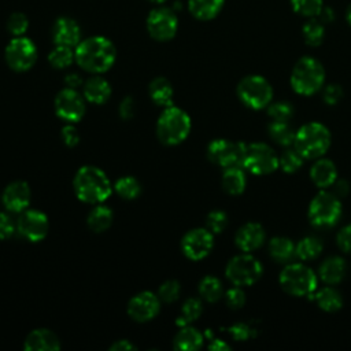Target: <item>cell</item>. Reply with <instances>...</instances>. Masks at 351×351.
Here are the masks:
<instances>
[{"label": "cell", "mask_w": 351, "mask_h": 351, "mask_svg": "<svg viewBox=\"0 0 351 351\" xmlns=\"http://www.w3.org/2000/svg\"><path fill=\"white\" fill-rule=\"evenodd\" d=\"M207 229L214 234V233H221L226 225H228V215L222 210H213L208 213L207 219H206Z\"/></svg>", "instance_id": "obj_43"}, {"label": "cell", "mask_w": 351, "mask_h": 351, "mask_svg": "<svg viewBox=\"0 0 351 351\" xmlns=\"http://www.w3.org/2000/svg\"><path fill=\"white\" fill-rule=\"evenodd\" d=\"M225 302L233 310L241 308L244 306V303H245V293L241 289V287L234 285L233 288L228 289L226 293H225Z\"/></svg>", "instance_id": "obj_46"}, {"label": "cell", "mask_w": 351, "mask_h": 351, "mask_svg": "<svg viewBox=\"0 0 351 351\" xmlns=\"http://www.w3.org/2000/svg\"><path fill=\"white\" fill-rule=\"evenodd\" d=\"M60 137L63 140V143L67 145V147H74L78 144L80 141V134L77 132V129L73 126V125H66L62 128V132H60Z\"/></svg>", "instance_id": "obj_50"}, {"label": "cell", "mask_w": 351, "mask_h": 351, "mask_svg": "<svg viewBox=\"0 0 351 351\" xmlns=\"http://www.w3.org/2000/svg\"><path fill=\"white\" fill-rule=\"evenodd\" d=\"M203 311L202 302L196 298H189L184 302L182 308H181V317L177 321L178 325H186L188 322H192L200 317Z\"/></svg>", "instance_id": "obj_40"}, {"label": "cell", "mask_w": 351, "mask_h": 351, "mask_svg": "<svg viewBox=\"0 0 351 351\" xmlns=\"http://www.w3.org/2000/svg\"><path fill=\"white\" fill-rule=\"evenodd\" d=\"M152 4H156V5H162L163 3H166V0H149Z\"/></svg>", "instance_id": "obj_58"}, {"label": "cell", "mask_w": 351, "mask_h": 351, "mask_svg": "<svg viewBox=\"0 0 351 351\" xmlns=\"http://www.w3.org/2000/svg\"><path fill=\"white\" fill-rule=\"evenodd\" d=\"M322 250H324V244L318 237L307 236L299 240V243L296 244L295 254L302 261H313L321 255Z\"/></svg>", "instance_id": "obj_32"}, {"label": "cell", "mask_w": 351, "mask_h": 351, "mask_svg": "<svg viewBox=\"0 0 351 351\" xmlns=\"http://www.w3.org/2000/svg\"><path fill=\"white\" fill-rule=\"evenodd\" d=\"M239 99L252 110L267 107L273 99V88L262 75H247L237 85Z\"/></svg>", "instance_id": "obj_8"}, {"label": "cell", "mask_w": 351, "mask_h": 351, "mask_svg": "<svg viewBox=\"0 0 351 351\" xmlns=\"http://www.w3.org/2000/svg\"><path fill=\"white\" fill-rule=\"evenodd\" d=\"M178 29V18L173 8L158 5L147 16L148 34L156 41L171 40Z\"/></svg>", "instance_id": "obj_13"}, {"label": "cell", "mask_w": 351, "mask_h": 351, "mask_svg": "<svg viewBox=\"0 0 351 351\" xmlns=\"http://www.w3.org/2000/svg\"><path fill=\"white\" fill-rule=\"evenodd\" d=\"M263 273L261 262L251 254H240L233 256L225 269L226 278L237 287H248L255 284Z\"/></svg>", "instance_id": "obj_9"}, {"label": "cell", "mask_w": 351, "mask_h": 351, "mask_svg": "<svg viewBox=\"0 0 351 351\" xmlns=\"http://www.w3.org/2000/svg\"><path fill=\"white\" fill-rule=\"evenodd\" d=\"M222 284L214 276H206L199 282V293L207 302H217L222 296Z\"/></svg>", "instance_id": "obj_36"}, {"label": "cell", "mask_w": 351, "mask_h": 351, "mask_svg": "<svg viewBox=\"0 0 351 351\" xmlns=\"http://www.w3.org/2000/svg\"><path fill=\"white\" fill-rule=\"evenodd\" d=\"M293 11L302 16H318L324 7V0H291Z\"/></svg>", "instance_id": "obj_39"}, {"label": "cell", "mask_w": 351, "mask_h": 351, "mask_svg": "<svg viewBox=\"0 0 351 351\" xmlns=\"http://www.w3.org/2000/svg\"><path fill=\"white\" fill-rule=\"evenodd\" d=\"M23 347L29 351H55L60 348V341L52 330L40 328L26 336Z\"/></svg>", "instance_id": "obj_21"}, {"label": "cell", "mask_w": 351, "mask_h": 351, "mask_svg": "<svg viewBox=\"0 0 351 351\" xmlns=\"http://www.w3.org/2000/svg\"><path fill=\"white\" fill-rule=\"evenodd\" d=\"M222 188L229 195H240L245 189L247 178L243 167H228L222 174Z\"/></svg>", "instance_id": "obj_27"}, {"label": "cell", "mask_w": 351, "mask_h": 351, "mask_svg": "<svg viewBox=\"0 0 351 351\" xmlns=\"http://www.w3.org/2000/svg\"><path fill=\"white\" fill-rule=\"evenodd\" d=\"M159 313L158 295L143 291L134 295L128 303V314L137 322H147Z\"/></svg>", "instance_id": "obj_17"}, {"label": "cell", "mask_w": 351, "mask_h": 351, "mask_svg": "<svg viewBox=\"0 0 351 351\" xmlns=\"http://www.w3.org/2000/svg\"><path fill=\"white\" fill-rule=\"evenodd\" d=\"M203 344V335L191 326H184L174 337V348L182 351L199 350Z\"/></svg>", "instance_id": "obj_28"}, {"label": "cell", "mask_w": 351, "mask_h": 351, "mask_svg": "<svg viewBox=\"0 0 351 351\" xmlns=\"http://www.w3.org/2000/svg\"><path fill=\"white\" fill-rule=\"evenodd\" d=\"M86 223L90 230L100 233L107 230L112 223V211L106 206H97L90 210Z\"/></svg>", "instance_id": "obj_31"}, {"label": "cell", "mask_w": 351, "mask_h": 351, "mask_svg": "<svg viewBox=\"0 0 351 351\" xmlns=\"http://www.w3.org/2000/svg\"><path fill=\"white\" fill-rule=\"evenodd\" d=\"M30 188L25 181H12L5 186L1 195L3 206L12 213H22L30 203Z\"/></svg>", "instance_id": "obj_19"}, {"label": "cell", "mask_w": 351, "mask_h": 351, "mask_svg": "<svg viewBox=\"0 0 351 351\" xmlns=\"http://www.w3.org/2000/svg\"><path fill=\"white\" fill-rule=\"evenodd\" d=\"M74 53L78 66L93 74H100L111 69L117 58L114 44L104 36H92L81 40Z\"/></svg>", "instance_id": "obj_1"}, {"label": "cell", "mask_w": 351, "mask_h": 351, "mask_svg": "<svg viewBox=\"0 0 351 351\" xmlns=\"http://www.w3.org/2000/svg\"><path fill=\"white\" fill-rule=\"evenodd\" d=\"M14 232H15V223L12 218L5 213H0V240L8 239L10 236H12Z\"/></svg>", "instance_id": "obj_48"}, {"label": "cell", "mask_w": 351, "mask_h": 351, "mask_svg": "<svg viewBox=\"0 0 351 351\" xmlns=\"http://www.w3.org/2000/svg\"><path fill=\"white\" fill-rule=\"evenodd\" d=\"M337 245L347 254H351V223L343 226L337 233Z\"/></svg>", "instance_id": "obj_49"}, {"label": "cell", "mask_w": 351, "mask_h": 351, "mask_svg": "<svg viewBox=\"0 0 351 351\" xmlns=\"http://www.w3.org/2000/svg\"><path fill=\"white\" fill-rule=\"evenodd\" d=\"M7 30L14 37L23 36L29 27V19L23 12H12L7 19Z\"/></svg>", "instance_id": "obj_42"}, {"label": "cell", "mask_w": 351, "mask_h": 351, "mask_svg": "<svg viewBox=\"0 0 351 351\" xmlns=\"http://www.w3.org/2000/svg\"><path fill=\"white\" fill-rule=\"evenodd\" d=\"M314 300L318 304V307L326 313H335L340 310L343 306L341 295L329 285L318 289L314 295Z\"/></svg>", "instance_id": "obj_30"}, {"label": "cell", "mask_w": 351, "mask_h": 351, "mask_svg": "<svg viewBox=\"0 0 351 351\" xmlns=\"http://www.w3.org/2000/svg\"><path fill=\"white\" fill-rule=\"evenodd\" d=\"M295 133L296 132L291 128V125L284 121H271L269 125L270 138L284 147H289L293 144Z\"/></svg>", "instance_id": "obj_33"}, {"label": "cell", "mask_w": 351, "mask_h": 351, "mask_svg": "<svg viewBox=\"0 0 351 351\" xmlns=\"http://www.w3.org/2000/svg\"><path fill=\"white\" fill-rule=\"evenodd\" d=\"M114 188H115V192L121 197L128 199V200L136 199L141 192L140 182L134 177H130V176H125V177L118 178Z\"/></svg>", "instance_id": "obj_37"}, {"label": "cell", "mask_w": 351, "mask_h": 351, "mask_svg": "<svg viewBox=\"0 0 351 351\" xmlns=\"http://www.w3.org/2000/svg\"><path fill=\"white\" fill-rule=\"evenodd\" d=\"M325 82V70L319 60L311 56L300 58L291 73L292 89L303 96L318 92Z\"/></svg>", "instance_id": "obj_4"}, {"label": "cell", "mask_w": 351, "mask_h": 351, "mask_svg": "<svg viewBox=\"0 0 351 351\" xmlns=\"http://www.w3.org/2000/svg\"><path fill=\"white\" fill-rule=\"evenodd\" d=\"M136 347L129 341V340H118V341H115L111 347H110V350H112V351H129V350H134Z\"/></svg>", "instance_id": "obj_54"}, {"label": "cell", "mask_w": 351, "mask_h": 351, "mask_svg": "<svg viewBox=\"0 0 351 351\" xmlns=\"http://www.w3.org/2000/svg\"><path fill=\"white\" fill-rule=\"evenodd\" d=\"M178 295H180V284L178 281L176 280H167L165 281L159 289H158V298L159 300L162 302H166V303H171L174 300L178 299Z\"/></svg>", "instance_id": "obj_44"}, {"label": "cell", "mask_w": 351, "mask_h": 351, "mask_svg": "<svg viewBox=\"0 0 351 351\" xmlns=\"http://www.w3.org/2000/svg\"><path fill=\"white\" fill-rule=\"evenodd\" d=\"M234 241L239 250H241L243 252H252L263 244L265 230L261 223L247 222L237 230Z\"/></svg>", "instance_id": "obj_20"}, {"label": "cell", "mask_w": 351, "mask_h": 351, "mask_svg": "<svg viewBox=\"0 0 351 351\" xmlns=\"http://www.w3.org/2000/svg\"><path fill=\"white\" fill-rule=\"evenodd\" d=\"M55 112L66 122H77L85 112L82 96L73 88L62 89L55 97Z\"/></svg>", "instance_id": "obj_15"}, {"label": "cell", "mask_w": 351, "mask_h": 351, "mask_svg": "<svg viewBox=\"0 0 351 351\" xmlns=\"http://www.w3.org/2000/svg\"><path fill=\"white\" fill-rule=\"evenodd\" d=\"M64 84H66L67 88L77 89L80 85H82V80L77 73H70L64 77Z\"/></svg>", "instance_id": "obj_53"}, {"label": "cell", "mask_w": 351, "mask_h": 351, "mask_svg": "<svg viewBox=\"0 0 351 351\" xmlns=\"http://www.w3.org/2000/svg\"><path fill=\"white\" fill-rule=\"evenodd\" d=\"M295 250H296V245L288 237L278 236V237L271 239L270 243H269V254H270V256L274 261L280 262V263L289 262L296 255Z\"/></svg>", "instance_id": "obj_29"}, {"label": "cell", "mask_w": 351, "mask_h": 351, "mask_svg": "<svg viewBox=\"0 0 351 351\" xmlns=\"http://www.w3.org/2000/svg\"><path fill=\"white\" fill-rule=\"evenodd\" d=\"M335 195L337 196V197H344V196H347L348 195V192H350V185H348V182L346 181V180H336L335 181Z\"/></svg>", "instance_id": "obj_52"}, {"label": "cell", "mask_w": 351, "mask_h": 351, "mask_svg": "<svg viewBox=\"0 0 351 351\" xmlns=\"http://www.w3.org/2000/svg\"><path fill=\"white\" fill-rule=\"evenodd\" d=\"M225 0H188L189 12L199 21L214 19L222 10Z\"/></svg>", "instance_id": "obj_25"}, {"label": "cell", "mask_w": 351, "mask_h": 351, "mask_svg": "<svg viewBox=\"0 0 351 351\" xmlns=\"http://www.w3.org/2000/svg\"><path fill=\"white\" fill-rule=\"evenodd\" d=\"M119 115L122 119H130L134 115V101L130 96L123 97L119 104Z\"/></svg>", "instance_id": "obj_51"}, {"label": "cell", "mask_w": 351, "mask_h": 351, "mask_svg": "<svg viewBox=\"0 0 351 351\" xmlns=\"http://www.w3.org/2000/svg\"><path fill=\"white\" fill-rule=\"evenodd\" d=\"M302 34L304 38V43L311 47H318L325 37V27L319 19L311 18L303 25Z\"/></svg>", "instance_id": "obj_34"}, {"label": "cell", "mask_w": 351, "mask_h": 351, "mask_svg": "<svg viewBox=\"0 0 351 351\" xmlns=\"http://www.w3.org/2000/svg\"><path fill=\"white\" fill-rule=\"evenodd\" d=\"M318 19L322 22V23H328V22H332L335 19V11L329 7H322L321 12L318 14Z\"/></svg>", "instance_id": "obj_55"}, {"label": "cell", "mask_w": 351, "mask_h": 351, "mask_svg": "<svg viewBox=\"0 0 351 351\" xmlns=\"http://www.w3.org/2000/svg\"><path fill=\"white\" fill-rule=\"evenodd\" d=\"M148 93L152 101L158 106H171L173 86L165 77H155L148 86Z\"/></svg>", "instance_id": "obj_26"}, {"label": "cell", "mask_w": 351, "mask_h": 351, "mask_svg": "<svg viewBox=\"0 0 351 351\" xmlns=\"http://www.w3.org/2000/svg\"><path fill=\"white\" fill-rule=\"evenodd\" d=\"M208 348H210V350H214V351H225V350H229L230 346H229L228 343H225L223 340L213 339V341L210 343Z\"/></svg>", "instance_id": "obj_56"}, {"label": "cell", "mask_w": 351, "mask_h": 351, "mask_svg": "<svg viewBox=\"0 0 351 351\" xmlns=\"http://www.w3.org/2000/svg\"><path fill=\"white\" fill-rule=\"evenodd\" d=\"M330 145V132L319 122H308L302 125L293 140V148L304 159H317L322 156Z\"/></svg>", "instance_id": "obj_3"}, {"label": "cell", "mask_w": 351, "mask_h": 351, "mask_svg": "<svg viewBox=\"0 0 351 351\" xmlns=\"http://www.w3.org/2000/svg\"><path fill=\"white\" fill-rule=\"evenodd\" d=\"M310 178L315 186L325 189L332 186L337 180V167L330 159L321 158L313 163L310 169Z\"/></svg>", "instance_id": "obj_22"}, {"label": "cell", "mask_w": 351, "mask_h": 351, "mask_svg": "<svg viewBox=\"0 0 351 351\" xmlns=\"http://www.w3.org/2000/svg\"><path fill=\"white\" fill-rule=\"evenodd\" d=\"M304 158L295 149V148H289L287 151H284L281 154V156L278 158V167L285 171V173H295L298 171L302 165H303Z\"/></svg>", "instance_id": "obj_38"}, {"label": "cell", "mask_w": 351, "mask_h": 351, "mask_svg": "<svg viewBox=\"0 0 351 351\" xmlns=\"http://www.w3.org/2000/svg\"><path fill=\"white\" fill-rule=\"evenodd\" d=\"M343 97V90H341V86L337 85V84H329L324 88V92H322V99L326 104L329 106H333L336 103H339Z\"/></svg>", "instance_id": "obj_47"}, {"label": "cell", "mask_w": 351, "mask_h": 351, "mask_svg": "<svg viewBox=\"0 0 351 351\" xmlns=\"http://www.w3.org/2000/svg\"><path fill=\"white\" fill-rule=\"evenodd\" d=\"M73 186L77 197L85 203H101L112 191L107 174L96 166H82L78 169Z\"/></svg>", "instance_id": "obj_2"}, {"label": "cell", "mask_w": 351, "mask_h": 351, "mask_svg": "<svg viewBox=\"0 0 351 351\" xmlns=\"http://www.w3.org/2000/svg\"><path fill=\"white\" fill-rule=\"evenodd\" d=\"M191 130L189 115L174 106H167L158 118L156 134L166 145H177L182 143Z\"/></svg>", "instance_id": "obj_5"}, {"label": "cell", "mask_w": 351, "mask_h": 351, "mask_svg": "<svg viewBox=\"0 0 351 351\" xmlns=\"http://www.w3.org/2000/svg\"><path fill=\"white\" fill-rule=\"evenodd\" d=\"M229 335L236 341H245V340H250V339L255 337L256 330L245 322H237V324H233L229 328Z\"/></svg>", "instance_id": "obj_45"}, {"label": "cell", "mask_w": 351, "mask_h": 351, "mask_svg": "<svg viewBox=\"0 0 351 351\" xmlns=\"http://www.w3.org/2000/svg\"><path fill=\"white\" fill-rule=\"evenodd\" d=\"M51 36L55 45H66L75 48L81 41V29L73 18L59 16L52 26Z\"/></svg>", "instance_id": "obj_18"}, {"label": "cell", "mask_w": 351, "mask_h": 351, "mask_svg": "<svg viewBox=\"0 0 351 351\" xmlns=\"http://www.w3.org/2000/svg\"><path fill=\"white\" fill-rule=\"evenodd\" d=\"M341 217L340 197L328 191L318 192L308 204V219L318 229L335 226Z\"/></svg>", "instance_id": "obj_7"}, {"label": "cell", "mask_w": 351, "mask_h": 351, "mask_svg": "<svg viewBox=\"0 0 351 351\" xmlns=\"http://www.w3.org/2000/svg\"><path fill=\"white\" fill-rule=\"evenodd\" d=\"M247 144L241 141H230L226 138H215L207 147V158L210 162L228 169L243 167V159Z\"/></svg>", "instance_id": "obj_11"}, {"label": "cell", "mask_w": 351, "mask_h": 351, "mask_svg": "<svg viewBox=\"0 0 351 351\" xmlns=\"http://www.w3.org/2000/svg\"><path fill=\"white\" fill-rule=\"evenodd\" d=\"M281 288L292 296H310L317 289V274L304 263H289L280 273Z\"/></svg>", "instance_id": "obj_6"}, {"label": "cell", "mask_w": 351, "mask_h": 351, "mask_svg": "<svg viewBox=\"0 0 351 351\" xmlns=\"http://www.w3.org/2000/svg\"><path fill=\"white\" fill-rule=\"evenodd\" d=\"M75 60V53L71 47L55 45L48 53V62L55 69H66Z\"/></svg>", "instance_id": "obj_35"}, {"label": "cell", "mask_w": 351, "mask_h": 351, "mask_svg": "<svg viewBox=\"0 0 351 351\" xmlns=\"http://www.w3.org/2000/svg\"><path fill=\"white\" fill-rule=\"evenodd\" d=\"M5 62L14 71H27L32 69L37 60L36 44L25 37H14L5 47Z\"/></svg>", "instance_id": "obj_12"}, {"label": "cell", "mask_w": 351, "mask_h": 351, "mask_svg": "<svg viewBox=\"0 0 351 351\" xmlns=\"http://www.w3.org/2000/svg\"><path fill=\"white\" fill-rule=\"evenodd\" d=\"M214 245L213 233L208 229L195 228L186 232L181 240V248L186 258L199 261L206 258Z\"/></svg>", "instance_id": "obj_14"}, {"label": "cell", "mask_w": 351, "mask_h": 351, "mask_svg": "<svg viewBox=\"0 0 351 351\" xmlns=\"http://www.w3.org/2000/svg\"><path fill=\"white\" fill-rule=\"evenodd\" d=\"M278 167V156L274 149L265 143H251L245 147L243 169L256 176L273 173Z\"/></svg>", "instance_id": "obj_10"}, {"label": "cell", "mask_w": 351, "mask_h": 351, "mask_svg": "<svg viewBox=\"0 0 351 351\" xmlns=\"http://www.w3.org/2000/svg\"><path fill=\"white\" fill-rule=\"evenodd\" d=\"M347 273V265L346 261L340 256H329L325 259L318 270L319 278L328 284V285H335L339 284Z\"/></svg>", "instance_id": "obj_23"}, {"label": "cell", "mask_w": 351, "mask_h": 351, "mask_svg": "<svg viewBox=\"0 0 351 351\" xmlns=\"http://www.w3.org/2000/svg\"><path fill=\"white\" fill-rule=\"evenodd\" d=\"M16 230L29 241H41L48 233V218L43 211L25 210L16 221Z\"/></svg>", "instance_id": "obj_16"}, {"label": "cell", "mask_w": 351, "mask_h": 351, "mask_svg": "<svg viewBox=\"0 0 351 351\" xmlns=\"http://www.w3.org/2000/svg\"><path fill=\"white\" fill-rule=\"evenodd\" d=\"M84 97L95 104H101L108 100L111 95V86L103 77L95 75L84 82Z\"/></svg>", "instance_id": "obj_24"}, {"label": "cell", "mask_w": 351, "mask_h": 351, "mask_svg": "<svg viewBox=\"0 0 351 351\" xmlns=\"http://www.w3.org/2000/svg\"><path fill=\"white\" fill-rule=\"evenodd\" d=\"M346 18H347V22L351 25V5L347 8V12H346Z\"/></svg>", "instance_id": "obj_57"}, {"label": "cell", "mask_w": 351, "mask_h": 351, "mask_svg": "<svg viewBox=\"0 0 351 351\" xmlns=\"http://www.w3.org/2000/svg\"><path fill=\"white\" fill-rule=\"evenodd\" d=\"M267 115L271 121L288 122L293 115V107L288 101H274L267 106Z\"/></svg>", "instance_id": "obj_41"}]
</instances>
